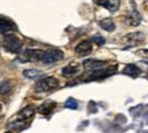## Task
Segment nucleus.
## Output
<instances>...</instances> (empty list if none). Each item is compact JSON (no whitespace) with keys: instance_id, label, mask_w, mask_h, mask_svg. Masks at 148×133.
Returning <instances> with one entry per match:
<instances>
[{"instance_id":"9d476101","label":"nucleus","mask_w":148,"mask_h":133,"mask_svg":"<svg viewBox=\"0 0 148 133\" xmlns=\"http://www.w3.org/2000/svg\"><path fill=\"white\" fill-rule=\"evenodd\" d=\"M33 114H34V107L27 106L16 114L15 119H19V121H27V119H30V118L33 117Z\"/></svg>"},{"instance_id":"6e6552de","label":"nucleus","mask_w":148,"mask_h":133,"mask_svg":"<svg viewBox=\"0 0 148 133\" xmlns=\"http://www.w3.org/2000/svg\"><path fill=\"white\" fill-rule=\"evenodd\" d=\"M92 41L89 40H84V41H81V43L77 44V47H75V52L81 55V56H85V55H89L92 52Z\"/></svg>"},{"instance_id":"f257e3e1","label":"nucleus","mask_w":148,"mask_h":133,"mask_svg":"<svg viewBox=\"0 0 148 133\" xmlns=\"http://www.w3.org/2000/svg\"><path fill=\"white\" fill-rule=\"evenodd\" d=\"M58 86H59V81L55 77H45V78H41L36 84V92L45 93V92H51V90L56 89Z\"/></svg>"},{"instance_id":"9b49d317","label":"nucleus","mask_w":148,"mask_h":133,"mask_svg":"<svg viewBox=\"0 0 148 133\" xmlns=\"http://www.w3.org/2000/svg\"><path fill=\"white\" fill-rule=\"evenodd\" d=\"M125 41H127L129 45H137V44L144 41V34L143 33H130V34H126Z\"/></svg>"},{"instance_id":"f03ea898","label":"nucleus","mask_w":148,"mask_h":133,"mask_svg":"<svg viewBox=\"0 0 148 133\" xmlns=\"http://www.w3.org/2000/svg\"><path fill=\"white\" fill-rule=\"evenodd\" d=\"M3 45H4L5 51L11 53H18L22 49V41L12 34H5L4 40H3Z\"/></svg>"},{"instance_id":"7ed1b4c3","label":"nucleus","mask_w":148,"mask_h":133,"mask_svg":"<svg viewBox=\"0 0 148 133\" xmlns=\"http://www.w3.org/2000/svg\"><path fill=\"white\" fill-rule=\"evenodd\" d=\"M62 59H63V51H60L58 48H53V49H48L44 52L42 62L44 63H56Z\"/></svg>"},{"instance_id":"f3484780","label":"nucleus","mask_w":148,"mask_h":133,"mask_svg":"<svg viewBox=\"0 0 148 133\" xmlns=\"http://www.w3.org/2000/svg\"><path fill=\"white\" fill-rule=\"evenodd\" d=\"M11 90V82L10 81H3L0 84V95H7Z\"/></svg>"},{"instance_id":"aec40b11","label":"nucleus","mask_w":148,"mask_h":133,"mask_svg":"<svg viewBox=\"0 0 148 133\" xmlns=\"http://www.w3.org/2000/svg\"><path fill=\"white\" fill-rule=\"evenodd\" d=\"M93 41H95L97 45H103V44H104V38L99 37V36H95V37H93Z\"/></svg>"},{"instance_id":"ddd939ff","label":"nucleus","mask_w":148,"mask_h":133,"mask_svg":"<svg viewBox=\"0 0 148 133\" xmlns=\"http://www.w3.org/2000/svg\"><path fill=\"white\" fill-rule=\"evenodd\" d=\"M140 73H141V70L138 69L136 64H126V66H125V69H123V74L129 75V77H132V78L138 77Z\"/></svg>"},{"instance_id":"4be33fe9","label":"nucleus","mask_w":148,"mask_h":133,"mask_svg":"<svg viewBox=\"0 0 148 133\" xmlns=\"http://www.w3.org/2000/svg\"><path fill=\"white\" fill-rule=\"evenodd\" d=\"M4 133H11V132H4Z\"/></svg>"},{"instance_id":"1a4fd4ad","label":"nucleus","mask_w":148,"mask_h":133,"mask_svg":"<svg viewBox=\"0 0 148 133\" xmlns=\"http://www.w3.org/2000/svg\"><path fill=\"white\" fill-rule=\"evenodd\" d=\"M97 4L101 5V7H104V8H107L110 12H115V11L119 8L121 3H119V0H99Z\"/></svg>"},{"instance_id":"423d86ee","label":"nucleus","mask_w":148,"mask_h":133,"mask_svg":"<svg viewBox=\"0 0 148 133\" xmlns=\"http://www.w3.org/2000/svg\"><path fill=\"white\" fill-rule=\"evenodd\" d=\"M106 64H107L106 60H97V59H86V60H84L82 66H84L85 70L96 71V70L103 69V67H104Z\"/></svg>"},{"instance_id":"4468645a","label":"nucleus","mask_w":148,"mask_h":133,"mask_svg":"<svg viewBox=\"0 0 148 133\" xmlns=\"http://www.w3.org/2000/svg\"><path fill=\"white\" fill-rule=\"evenodd\" d=\"M56 107V103L55 101H44L41 106L38 107V111L40 114H44V115H48L53 111V108Z\"/></svg>"},{"instance_id":"39448f33","label":"nucleus","mask_w":148,"mask_h":133,"mask_svg":"<svg viewBox=\"0 0 148 133\" xmlns=\"http://www.w3.org/2000/svg\"><path fill=\"white\" fill-rule=\"evenodd\" d=\"M18 27H16L15 22L11 21L10 18H5V16H0V33L3 34H10L11 32H16Z\"/></svg>"},{"instance_id":"412c9836","label":"nucleus","mask_w":148,"mask_h":133,"mask_svg":"<svg viewBox=\"0 0 148 133\" xmlns=\"http://www.w3.org/2000/svg\"><path fill=\"white\" fill-rule=\"evenodd\" d=\"M0 111H1V104H0Z\"/></svg>"},{"instance_id":"6ab92c4d","label":"nucleus","mask_w":148,"mask_h":133,"mask_svg":"<svg viewBox=\"0 0 148 133\" xmlns=\"http://www.w3.org/2000/svg\"><path fill=\"white\" fill-rule=\"evenodd\" d=\"M64 107H67V108H71V110H75V108L78 107V103L74 100V99L69 97V99L66 100V103H64Z\"/></svg>"},{"instance_id":"dca6fc26","label":"nucleus","mask_w":148,"mask_h":133,"mask_svg":"<svg viewBox=\"0 0 148 133\" xmlns=\"http://www.w3.org/2000/svg\"><path fill=\"white\" fill-rule=\"evenodd\" d=\"M140 22H141V15L138 14L137 11H133L132 14H129V16H127V23H129L130 26H137Z\"/></svg>"},{"instance_id":"2eb2a0df","label":"nucleus","mask_w":148,"mask_h":133,"mask_svg":"<svg viewBox=\"0 0 148 133\" xmlns=\"http://www.w3.org/2000/svg\"><path fill=\"white\" fill-rule=\"evenodd\" d=\"M99 25H100L101 29H104V30H107V32H114V30H115V23H114V21L110 19V18L101 19V21L99 22Z\"/></svg>"},{"instance_id":"a211bd4d","label":"nucleus","mask_w":148,"mask_h":133,"mask_svg":"<svg viewBox=\"0 0 148 133\" xmlns=\"http://www.w3.org/2000/svg\"><path fill=\"white\" fill-rule=\"evenodd\" d=\"M40 74H41V71H40V70H33V69H30V70H25V71H23V75H25L26 78H30V80H33V78L38 77Z\"/></svg>"},{"instance_id":"0eeeda50","label":"nucleus","mask_w":148,"mask_h":133,"mask_svg":"<svg viewBox=\"0 0 148 133\" xmlns=\"http://www.w3.org/2000/svg\"><path fill=\"white\" fill-rule=\"evenodd\" d=\"M44 56V51L41 49H26L23 52V58L30 62H37V60H42Z\"/></svg>"},{"instance_id":"20e7f679","label":"nucleus","mask_w":148,"mask_h":133,"mask_svg":"<svg viewBox=\"0 0 148 133\" xmlns=\"http://www.w3.org/2000/svg\"><path fill=\"white\" fill-rule=\"evenodd\" d=\"M116 73V66H111V67H107V69H100L96 70V71H92L89 75V80H103L106 77H110V75L115 74Z\"/></svg>"},{"instance_id":"f8f14e48","label":"nucleus","mask_w":148,"mask_h":133,"mask_svg":"<svg viewBox=\"0 0 148 133\" xmlns=\"http://www.w3.org/2000/svg\"><path fill=\"white\" fill-rule=\"evenodd\" d=\"M79 71V66L77 63H71V64H67L66 67H63L62 69V74L64 75V77H73V75H75Z\"/></svg>"}]
</instances>
